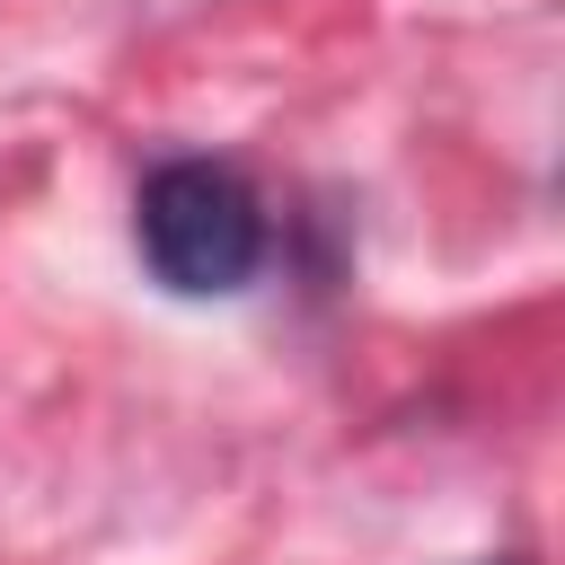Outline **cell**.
Wrapping results in <instances>:
<instances>
[{
  "label": "cell",
  "instance_id": "1",
  "mask_svg": "<svg viewBox=\"0 0 565 565\" xmlns=\"http://www.w3.org/2000/svg\"><path fill=\"white\" fill-rule=\"evenodd\" d=\"M141 256H150V274L168 282V291H238L247 274H256V256H265V212H256V194L230 177V168H212V159H168V168H150V185H141Z\"/></svg>",
  "mask_w": 565,
  "mask_h": 565
}]
</instances>
